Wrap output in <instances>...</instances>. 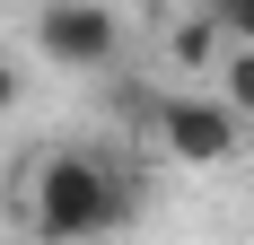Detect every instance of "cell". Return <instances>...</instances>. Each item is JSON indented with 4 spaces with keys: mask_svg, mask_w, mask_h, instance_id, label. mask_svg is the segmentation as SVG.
<instances>
[{
    "mask_svg": "<svg viewBox=\"0 0 254 245\" xmlns=\"http://www.w3.org/2000/svg\"><path fill=\"white\" fill-rule=\"evenodd\" d=\"M210 70H219V88H210V97H219V105H228V114L254 131V44H228Z\"/></svg>",
    "mask_w": 254,
    "mask_h": 245,
    "instance_id": "5b68a950",
    "label": "cell"
},
{
    "mask_svg": "<svg viewBox=\"0 0 254 245\" xmlns=\"http://www.w3.org/2000/svg\"><path fill=\"white\" fill-rule=\"evenodd\" d=\"M219 53H228V35L210 26V9H184V18L167 26V61H176V70H210Z\"/></svg>",
    "mask_w": 254,
    "mask_h": 245,
    "instance_id": "277c9868",
    "label": "cell"
},
{
    "mask_svg": "<svg viewBox=\"0 0 254 245\" xmlns=\"http://www.w3.org/2000/svg\"><path fill=\"white\" fill-rule=\"evenodd\" d=\"M18 105H26V61H18V53H0V122L18 114Z\"/></svg>",
    "mask_w": 254,
    "mask_h": 245,
    "instance_id": "52a82bcc",
    "label": "cell"
},
{
    "mask_svg": "<svg viewBox=\"0 0 254 245\" xmlns=\"http://www.w3.org/2000/svg\"><path fill=\"white\" fill-rule=\"evenodd\" d=\"M202 9H210V26L228 44H254V0H202Z\"/></svg>",
    "mask_w": 254,
    "mask_h": 245,
    "instance_id": "8992f818",
    "label": "cell"
},
{
    "mask_svg": "<svg viewBox=\"0 0 254 245\" xmlns=\"http://www.w3.org/2000/svg\"><path fill=\"white\" fill-rule=\"evenodd\" d=\"M149 140L176 167H228L237 149H246V122L219 97H202V88H167V97H149Z\"/></svg>",
    "mask_w": 254,
    "mask_h": 245,
    "instance_id": "7a4b0ae2",
    "label": "cell"
},
{
    "mask_svg": "<svg viewBox=\"0 0 254 245\" xmlns=\"http://www.w3.org/2000/svg\"><path fill=\"white\" fill-rule=\"evenodd\" d=\"M18 201H26V228L44 245H97V237H114L140 210V184L114 175L105 158H88V149H53L18 184Z\"/></svg>",
    "mask_w": 254,
    "mask_h": 245,
    "instance_id": "6da1fadb",
    "label": "cell"
},
{
    "mask_svg": "<svg viewBox=\"0 0 254 245\" xmlns=\"http://www.w3.org/2000/svg\"><path fill=\"white\" fill-rule=\"evenodd\" d=\"M26 44H35V61H53V70H114V61H123V18H114L105 0H44Z\"/></svg>",
    "mask_w": 254,
    "mask_h": 245,
    "instance_id": "3957f363",
    "label": "cell"
}]
</instances>
